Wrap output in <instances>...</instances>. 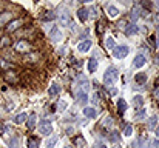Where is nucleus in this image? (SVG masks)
Listing matches in <instances>:
<instances>
[{
    "label": "nucleus",
    "mask_w": 159,
    "mask_h": 148,
    "mask_svg": "<svg viewBox=\"0 0 159 148\" xmlns=\"http://www.w3.org/2000/svg\"><path fill=\"white\" fill-rule=\"evenodd\" d=\"M117 79H119V71H117V68H114V66L107 68V71L103 73V83H105L107 87L114 85L117 82Z\"/></svg>",
    "instance_id": "f257e3e1"
},
{
    "label": "nucleus",
    "mask_w": 159,
    "mask_h": 148,
    "mask_svg": "<svg viewBox=\"0 0 159 148\" xmlns=\"http://www.w3.org/2000/svg\"><path fill=\"white\" fill-rule=\"evenodd\" d=\"M128 53H130V48L127 45H119V46H116L113 49V56L116 59H124V57L128 56Z\"/></svg>",
    "instance_id": "f03ea898"
},
{
    "label": "nucleus",
    "mask_w": 159,
    "mask_h": 148,
    "mask_svg": "<svg viewBox=\"0 0 159 148\" xmlns=\"http://www.w3.org/2000/svg\"><path fill=\"white\" fill-rule=\"evenodd\" d=\"M39 130H40V134H43V136H49V134L53 133V125L49 120H42V122L39 123Z\"/></svg>",
    "instance_id": "7ed1b4c3"
},
{
    "label": "nucleus",
    "mask_w": 159,
    "mask_h": 148,
    "mask_svg": "<svg viewBox=\"0 0 159 148\" xmlns=\"http://www.w3.org/2000/svg\"><path fill=\"white\" fill-rule=\"evenodd\" d=\"M59 22H60V25H63V26H70L71 17H70V12H68L66 10L60 11V14H59Z\"/></svg>",
    "instance_id": "20e7f679"
},
{
    "label": "nucleus",
    "mask_w": 159,
    "mask_h": 148,
    "mask_svg": "<svg viewBox=\"0 0 159 148\" xmlns=\"http://www.w3.org/2000/svg\"><path fill=\"white\" fill-rule=\"evenodd\" d=\"M16 51L17 53H28L29 49H31V45L28 42H25V40H19V42L16 43Z\"/></svg>",
    "instance_id": "39448f33"
},
{
    "label": "nucleus",
    "mask_w": 159,
    "mask_h": 148,
    "mask_svg": "<svg viewBox=\"0 0 159 148\" xmlns=\"http://www.w3.org/2000/svg\"><path fill=\"white\" fill-rule=\"evenodd\" d=\"M145 63H147V59H145V56H144V54H138V56L134 57V60H133L134 68H142Z\"/></svg>",
    "instance_id": "423d86ee"
},
{
    "label": "nucleus",
    "mask_w": 159,
    "mask_h": 148,
    "mask_svg": "<svg viewBox=\"0 0 159 148\" xmlns=\"http://www.w3.org/2000/svg\"><path fill=\"white\" fill-rule=\"evenodd\" d=\"M22 23H23V22H22L20 19L12 20V22H10V23L6 25V31H8V33H12V31H16L17 28H20V26H22Z\"/></svg>",
    "instance_id": "0eeeda50"
},
{
    "label": "nucleus",
    "mask_w": 159,
    "mask_h": 148,
    "mask_svg": "<svg viewBox=\"0 0 159 148\" xmlns=\"http://www.w3.org/2000/svg\"><path fill=\"white\" fill-rule=\"evenodd\" d=\"M49 37H51L53 42H60V40H62V33L57 29V26H54V28L51 29V34H49Z\"/></svg>",
    "instance_id": "6e6552de"
},
{
    "label": "nucleus",
    "mask_w": 159,
    "mask_h": 148,
    "mask_svg": "<svg viewBox=\"0 0 159 148\" xmlns=\"http://www.w3.org/2000/svg\"><path fill=\"white\" fill-rule=\"evenodd\" d=\"M91 40H84V42H80L79 43V46H77V49H79L80 53H87L90 51V48H91Z\"/></svg>",
    "instance_id": "1a4fd4ad"
},
{
    "label": "nucleus",
    "mask_w": 159,
    "mask_h": 148,
    "mask_svg": "<svg viewBox=\"0 0 159 148\" xmlns=\"http://www.w3.org/2000/svg\"><path fill=\"white\" fill-rule=\"evenodd\" d=\"M5 79H6V82H10V83H16L17 80H19V77H17V73H16V71H6Z\"/></svg>",
    "instance_id": "9d476101"
},
{
    "label": "nucleus",
    "mask_w": 159,
    "mask_h": 148,
    "mask_svg": "<svg viewBox=\"0 0 159 148\" xmlns=\"http://www.w3.org/2000/svg\"><path fill=\"white\" fill-rule=\"evenodd\" d=\"M84 114L87 116L88 119H96L97 117V111H96V108H84Z\"/></svg>",
    "instance_id": "9b49d317"
},
{
    "label": "nucleus",
    "mask_w": 159,
    "mask_h": 148,
    "mask_svg": "<svg viewBox=\"0 0 159 148\" xmlns=\"http://www.w3.org/2000/svg\"><path fill=\"white\" fill-rule=\"evenodd\" d=\"M130 17H131V20L136 22L140 17V6H133L131 8V12H130Z\"/></svg>",
    "instance_id": "f8f14e48"
},
{
    "label": "nucleus",
    "mask_w": 159,
    "mask_h": 148,
    "mask_svg": "<svg viewBox=\"0 0 159 148\" xmlns=\"http://www.w3.org/2000/svg\"><path fill=\"white\" fill-rule=\"evenodd\" d=\"M88 10H87V8H80V10L79 11H77V17H79V20L80 22H85V20H87L88 19Z\"/></svg>",
    "instance_id": "ddd939ff"
},
{
    "label": "nucleus",
    "mask_w": 159,
    "mask_h": 148,
    "mask_svg": "<svg viewBox=\"0 0 159 148\" xmlns=\"http://www.w3.org/2000/svg\"><path fill=\"white\" fill-rule=\"evenodd\" d=\"M26 119H28V114H26V113H20V114H17L16 117H14V123L20 125V123L26 122Z\"/></svg>",
    "instance_id": "4468645a"
},
{
    "label": "nucleus",
    "mask_w": 159,
    "mask_h": 148,
    "mask_svg": "<svg viewBox=\"0 0 159 148\" xmlns=\"http://www.w3.org/2000/svg\"><path fill=\"white\" fill-rule=\"evenodd\" d=\"M117 110H119V113H125V111H127V102H125V99H122V97L117 99Z\"/></svg>",
    "instance_id": "2eb2a0df"
},
{
    "label": "nucleus",
    "mask_w": 159,
    "mask_h": 148,
    "mask_svg": "<svg viewBox=\"0 0 159 148\" xmlns=\"http://www.w3.org/2000/svg\"><path fill=\"white\" fill-rule=\"evenodd\" d=\"M97 65H99L97 60L94 59V57H91V59L88 60V71H90V73H94V71L97 70Z\"/></svg>",
    "instance_id": "dca6fc26"
},
{
    "label": "nucleus",
    "mask_w": 159,
    "mask_h": 148,
    "mask_svg": "<svg viewBox=\"0 0 159 148\" xmlns=\"http://www.w3.org/2000/svg\"><path fill=\"white\" fill-rule=\"evenodd\" d=\"M59 93H60V87H59L57 83H53L51 87H49V89H48V94H49V96H57Z\"/></svg>",
    "instance_id": "f3484780"
},
{
    "label": "nucleus",
    "mask_w": 159,
    "mask_h": 148,
    "mask_svg": "<svg viewBox=\"0 0 159 148\" xmlns=\"http://www.w3.org/2000/svg\"><path fill=\"white\" fill-rule=\"evenodd\" d=\"M134 80L138 83H145V82H147V74H145V73H138L134 76Z\"/></svg>",
    "instance_id": "a211bd4d"
},
{
    "label": "nucleus",
    "mask_w": 159,
    "mask_h": 148,
    "mask_svg": "<svg viewBox=\"0 0 159 148\" xmlns=\"http://www.w3.org/2000/svg\"><path fill=\"white\" fill-rule=\"evenodd\" d=\"M57 140H59V137H57V136L49 137L48 140H47V143H45V147H47V148H54V145L57 143Z\"/></svg>",
    "instance_id": "6ab92c4d"
},
{
    "label": "nucleus",
    "mask_w": 159,
    "mask_h": 148,
    "mask_svg": "<svg viewBox=\"0 0 159 148\" xmlns=\"http://www.w3.org/2000/svg\"><path fill=\"white\" fill-rule=\"evenodd\" d=\"M107 11H108V16L110 17H116L117 14H119V10H117L116 6H113V5H110L107 8Z\"/></svg>",
    "instance_id": "aec40b11"
},
{
    "label": "nucleus",
    "mask_w": 159,
    "mask_h": 148,
    "mask_svg": "<svg viewBox=\"0 0 159 148\" xmlns=\"http://www.w3.org/2000/svg\"><path fill=\"white\" fill-rule=\"evenodd\" d=\"M87 100H88V97H87V94H85V93L80 91L79 94H77V102H79V104L85 105V104H87Z\"/></svg>",
    "instance_id": "412c9836"
},
{
    "label": "nucleus",
    "mask_w": 159,
    "mask_h": 148,
    "mask_svg": "<svg viewBox=\"0 0 159 148\" xmlns=\"http://www.w3.org/2000/svg\"><path fill=\"white\" fill-rule=\"evenodd\" d=\"M10 19H11V12H3V14L0 16V26H2V25H5Z\"/></svg>",
    "instance_id": "4be33fe9"
},
{
    "label": "nucleus",
    "mask_w": 159,
    "mask_h": 148,
    "mask_svg": "<svg viewBox=\"0 0 159 148\" xmlns=\"http://www.w3.org/2000/svg\"><path fill=\"white\" fill-rule=\"evenodd\" d=\"M105 45H107L108 49H114L116 48V42H114V39H113V37H107Z\"/></svg>",
    "instance_id": "5701e85b"
},
{
    "label": "nucleus",
    "mask_w": 159,
    "mask_h": 148,
    "mask_svg": "<svg viewBox=\"0 0 159 148\" xmlns=\"http://www.w3.org/2000/svg\"><path fill=\"white\" fill-rule=\"evenodd\" d=\"M125 33H127V35H134L136 33H138V26H136V25H130L128 28L125 29Z\"/></svg>",
    "instance_id": "b1692460"
},
{
    "label": "nucleus",
    "mask_w": 159,
    "mask_h": 148,
    "mask_svg": "<svg viewBox=\"0 0 159 148\" xmlns=\"http://www.w3.org/2000/svg\"><path fill=\"white\" fill-rule=\"evenodd\" d=\"M133 104H134L136 106L144 105V97H142V96H134V97H133Z\"/></svg>",
    "instance_id": "393cba45"
},
{
    "label": "nucleus",
    "mask_w": 159,
    "mask_h": 148,
    "mask_svg": "<svg viewBox=\"0 0 159 148\" xmlns=\"http://www.w3.org/2000/svg\"><path fill=\"white\" fill-rule=\"evenodd\" d=\"M28 147H29V148H39V139H37V137H34V139H29V142H28Z\"/></svg>",
    "instance_id": "a878e982"
},
{
    "label": "nucleus",
    "mask_w": 159,
    "mask_h": 148,
    "mask_svg": "<svg viewBox=\"0 0 159 148\" xmlns=\"http://www.w3.org/2000/svg\"><path fill=\"white\" fill-rule=\"evenodd\" d=\"M156 122H158V116H151V117L148 119V127L154 128V127H156Z\"/></svg>",
    "instance_id": "bb28decb"
},
{
    "label": "nucleus",
    "mask_w": 159,
    "mask_h": 148,
    "mask_svg": "<svg viewBox=\"0 0 159 148\" xmlns=\"http://www.w3.org/2000/svg\"><path fill=\"white\" fill-rule=\"evenodd\" d=\"M28 127L29 128L36 127V114H33V116H29V117H28Z\"/></svg>",
    "instance_id": "cd10ccee"
},
{
    "label": "nucleus",
    "mask_w": 159,
    "mask_h": 148,
    "mask_svg": "<svg viewBox=\"0 0 159 148\" xmlns=\"http://www.w3.org/2000/svg\"><path fill=\"white\" fill-rule=\"evenodd\" d=\"M124 134H125L127 137H130L131 134H133V128H131V125H127V127H125V130H124Z\"/></svg>",
    "instance_id": "c85d7f7f"
},
{
    "label": "nucleus",
    "mask_w": 159,
    "mask_h": 148,
    "mask_svg": "<svg viewBox=\"0 0 159 148\" xmlns=\"http://www.w3.org/2000/svg\"><path fill=\"white\" fill-rule=\"evenodd\" d=\"M110 140H111V142H117V140H119V133H117V131H113V133L110 134Z\"/></svg>",
    "instance_id": "c756f323"
},
{
    "label": "nucleus",
    "mask_w": 159,
    "mask_h": 148,
    "mask_svg": "<svg viewBox=\"0 0 159 148\" xmlns=\"http://www.w3.org/2000/svg\"><path fill=\"white\" fill-rule=\"evenodd\" d=\"M54 19H56V14H54V12H48V14H45L43 16V20H54Z\"/></svg>",
    "instance_id": "7c9ffc66"
},
{
    "label": "nucleus",
    "mask_w": 159,
    "mask_h": 148,
    "mask_svg": "<svg viewBox=\"0 0 159 148\" xmlns=\"http://www.w3.org/2000/svg\"><path fill=\"white\" fill-rule=\"evenodd\" d=\"M10 147H11V148H19V139H17V137H12Z\"/></svg>",
    "instance_id": "2f4dec72"
},
{
    "label": "nucleus",
    "mask_w": 159,
    "mask_h": 148,
    "mask_svg": "<svg viewBox=\"0 0 159 148\" xmlns=\"http://www.w3.org/2000/svg\"><path fill=\"white\" fill-rule=\"evenodd\" d=\"M103 127H111V123H113V119L110 117V116H108V117H105V119H103Z\"/></svg>",
    "instance_id": "473e14b6"
},
{
    "label": "nucleus",
    "mask_w": 159,
    "mask_h": 148,
    "mask_svg": "<svg viewBox=\"0 0 159 148\" xmlns=\"http://www.w3.org/2000/svg\"><path fill=\"white\" fill-rule=\"evenodd\" d=\"M76 143H77V147H80V148L85 147V140L82 137H76Z\"/></svg>",
    "instance_id": "72a5a7b5"
},
{
    "label": "nucleus",
    "mask_w": 159,
    "mask_h": 148,
    "mask_svg": "<svg viewBox=\"0 0 159 148\" xmlns=\"http://www.w3.org/2000/svg\"><path fill=\"white\" fill-rule=\"evenodd\" d=\"M136 117L138 119H142V117H145V110L142 108V110H139L138 113H136Z\"/></svg>",
    "instance_id": "f704fd0d"
},
{
    "label": "nucleus",
    "mask_w": 159,
    "mask_h": 148,
    "mask_svg": "<svg viewBox=\"0 0 159 148\" xmlns=\"http://www.w3.org/2000/svg\"><path fill=\"white\" fill-rule=\"evenodd\" d=\"M125 26H127V22L125 20H121L119 23H117V28H119V29H125Z\"/></svg>",
    "instance_id": "c9c22d12"
},
{
    "label": "nucleus",
    "mask_w": 159,
    "mask_h": 148,
    "mask_svg": "<svg viewBox=\"0 0 159 148\" xmlns=\"http://www.w3.org/2000/svg\"><path fill=\"white\" fill-rule=\"evenodd\" d=\"M57 108H59V110H60V111H63V110H65V108H66V104H65V102H63V100H62V102H59V105H57Z\"/></svg>",
    "instance_id": "e433bc0d"
},
{
    "label": "nucleus",
    "mask_w": 159,
    "mask_h": 148,
    "mask_svg": "<svg viewBox=\"0 0 159 148\" xmlns=\"http://www.w3.org/2000/svg\"><path fill=\"white\" fill-rule=\"evenodd\" d=\"M0 65H2V66H3V68H12V66H11L10 63H6V62H5V60H2V63H0Z\"/></svg>",
    "instance_id": "4c0bfd02"
},
{
    "label": "nucleus",
    "mask_w": 159,
    "mask_h": 148,
    "mask_svg": "<svg viewBox=\"0 0 159 148\" xmlns=\"http://www.w3.org/2000/svg\"><path fill=\"white\" fill-rule=\"evenodd\" d=\"M97 99H99V96H97L96 93H94V94H93V97H91V102H93V104H96V102H97Z\"/></svg>",
    "instance_id": "58836bf2"
},
{
    "label": "nucleus",
    "mask_w": 159,
    "mask_h": 148,
    "mask_svg": "<svg viewBox=\"0 0 159 148\" xmlns=\"http://www.w3.org/2000/svg\"><path fill=\"white\" fill-rule=\"evenodd\" d=\"M151 145H153V148H159V140H156V139H154V140L151 142Z\"/></svg>",
    "instance_id": "ea45409f"
},
{
    "label": "nucleus",
    "mask_w": 159,
    "mask_h": 148,
    "mask_svg": "<svg viewBox=\"0 0 159 148\" xmlns=\"http://www.w3.org/2000/svg\"><path fill=\"white\" fill-rule=\"evenodd\" d=\"M116 93H117V91H116V88H111V89H110V94H111V96H114Z\"/></svg>",
    "instance_id": "a19ab883"
},
{
    "label": "nucleus",
    "mask_w": 159,
    "mask_h": 148,
    "mask_svg": "<svg viewBox=\"0 0 159 148\" xmlns=\"http://www.w3.org/2000/svg\"><path fill=\"white\" fill-rule=\"evenodd\" d=\"M156 136L159 137V125H158V127H156Z\"/></svg>",
    "instance_id": "79ce46f5"
},
{
    "label": "nucleus",
    "mask_w": 159,
    "mask_h": 148,
    "mask_svg": "<svg viewBox=\"0 0 159 148\" xmlns=\"http://www.w3.org/2000/svg\"><path fill=\"white\" fill-rule=\"evenodd\" d=\"M156 65H158V66H159V54H158V56H156Z\"/></svg>",
    "instance_id": "37998d69"
},
{
    "label": "nucleus",
    "mask_w": 159,
    "mask_h": 148,
    "mask_svg": "<svg viewBox=\"0 0 159 148\" xmlns=\"http://www.w3.org/2000/svg\"><path fill=\"white\" fill-rule=\"evenodd\" d=\"M156 97L159 99V89H156Z\"/></svg>",
    "instance_id": "c03bdc74"
},
{
    "label": "nucleus",
    "mask_w": 159,
    "mask_h": 148,
    "mask_svg": "<svg viewBox=\"0 0 159 148\" xmlns=\"http://www.w3.org/2000/svg\"><path fill=\"white\" fill-rule=\"evenodd\" d=\"M156 46H158V48H159V39H158V40H156Z\"/></svg>",
    "instance_id": "a18cd8bd"
},
{
    "label": "nucleus",
    "mask_w": 159,
    "mask_h": 148,
    "mask_svg": "<svg viewBox=\"0 0 159 148\" xmlns=\"http://www.w3.org/2000/svg\"><path fill=\"white\" fill-rule=\"evenodd\" d=\"M97 148H107V147H105V145H99Z\"/></svg>",
    "instance_id": "49530a36"
},
{
    "label": "nucleus",
    "mask_w": 159,
    "mask_h": 148,
    "mask_svg": "<svg viewBox=\"0 0 159 148\" xmlns=\"http://www.w3.org/2000/svg\"><path fill=\"white\" fill-rule=\"evenodd\" d=\"M156 34H159V26H158V28H156Z\"/></svg>",
    "instance_id": "de8ad7c7"
},
{
    "label": "nucleus",
    "mask_w": 159,
    "mask_h": 148,
    "mask_svg": "<svg viewBox=\"0 0 159 148\" xmlns=\"http://www.w3.org/2000/svg\"><path fill=\"white\" fill-rule=\"evenodd\" d=\"M156 20H158V22H159V14H158V16H156Z\"/></svg>",
    "instance_id": "09e8293b"
},
{
    "label": "nucleus",
    "mask_w": 159,
    "mask_h": 148,
    "mask_svg": "<svg viewBox=\"0 0 159 148\" xmlns=\"http://www.w3.org/2000/svg\"><path fill=\"white\" fill-rule=\"evenodd\" d=\"M156 6H158V8H159V2H156Z\"/></svg>",
    "instance_id": "8fccbe9b"
},
{
    "label": "nucleus",
    "mask_w": 159,
    "mask_h": 148,
    "mask_svg": "<svg viewBox=\"0 0 159 148\" xmlns=\"http://www.w3.org/2000/svg\"><path fill=\"white\" fill-rule=\"evenodd\" d=\"M65 148H73V147H65Z\"/></svg>",
    "instance_id": "3c124183"
},
{
    "label": "nucleus",
    "mask_w": 159,
    "mask_h": 148,
    "mask_svg": "<svg viewBox=\"0 0 159 148\" xmlns=\"http://www.w3.org/2000/svg\"><path fill=\"white\" fill-rule=\"evenodd\" d=\"M116 148H121V145H119V147H116Z\"/></svg>",
    "instance_id": "603ef678"
}]
</instances>
